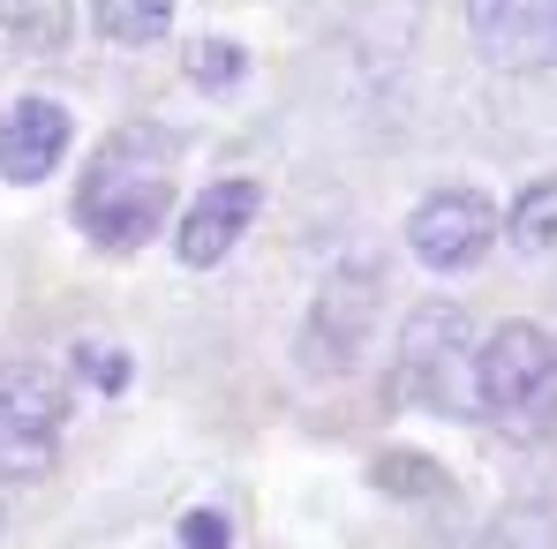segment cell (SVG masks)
Instances as JSON below:
<instances>
[{"instance_id":"9a60e30c","label":"cell","mask_w":557,"mask_h":549,"mask_svg":"<svg viewBox=\"0 0 557 549\" xmlns=\"http://www.w3.org/2000/svg\"><path fill=\"white\" fill-rule=\"evenodd\" d=\"M376 489H445V482L430 474V459H414V452H384V459H376Z\"/></svg>"},{"instance_id":"7c38bea8","label":"cell","mask_w":557,"mask_h":549,"mask_svg":"<svg viewBox=\"0 0 557 549\" xmlns=\"http://www.w3.org/2000/svg\"><path fill=\"white\" fill-rule=\"evenodd\" d=\"M0 30L38 46V53H53L69 38V0H0Z\"/></svg>"},{"instance_id":"7a4b0ae2","label":"cell","mask_w":557,"mask_h":549,"mask_svg":"<svg viewBox=\"0 0 557 549\" xmlns=\"http://www.w3.org/2000/svg\"><path fill=\"white\" fill-rule=\"evenodd\" d=\"M474 399L505 437H543L557 422V339L543 324H497L474 354Z\"/></svg>"},{"instance_id":"e0dca14e","label":"cell","mask_w":557,"mask_h":549,"mask_svg":"<svg viewBox=\"0 0 557 549\" xmlns=\"http://www.w3.org/2000/svg\"><path fill=\"white\" fill-rule=\"evenodd\" d=\"M226 542H234L226 512H188L182 520V549H226Z\"/></svg>"},{"instance_id":"5b68a950","label":"cell","mask_w":557,"mask_h":549,"mask_svg":"<svg viewBox=\"0 0 557 549\" xmlns=\"http://www.w3.org/2000/svg\"><path fill=\"white\" fill-rule=\"evenodd\" d=\"M460 347H467V316L453 309V301H430V309H414V316H407V332H399L392 399L453 414V369H460Z\"/></svg>"},{"instance_id":"8fae6325","label":"cell","mask_w":557,"mask_h":549,"mask_svg":"<svg viewBox=\"0 0 557 549\" xmlns=\"http://www.w3.org/2000/svg\"><path fill=\"white\" fill-rule=\"evenodd\" d=\"M98 30L113 46H159L174 30V0H98Z\"/></svg>"},{"instance_id":"9c48e42d","label":"cell","mask_w":557,"mask_h":549,"mask_svg":"<svg viewBox=\"0 0 557 549\" xmlns=\"http://www.w3.org/2000/svg\"><path fill=\"white\" fill-rule=\"evenodd\" d=\"M257 203H264V188L257 182H219L203 188L196 203H188L182 234H174V249H182V264H219V257H234V241L249 234V219H257Z\"/></svg>"},{"instance_id":"8992f818","label":"cell","mask_w":557,"mask_h":549,"mask_svg":"<svg viewBox=\"0 0 557 549\" xmlns=\"http://www.w3.org/2000/svg\"><path fill=\"white\" fill-rule=\"evenodd\" d=\"M490 241H497V211H490L474 188H437V196H422L414 219H407V249H414L430 272H467V264H482Z\"/></svg>"},{"instance_id":"3957f363","label":"cell","mask_w":557,"mask_h":549,"mask_svg":"<svg viewBox=\"0 0 557 549\" xmlns=\"http://www.w3.org/2000/svg\"><path fill=\"white\" fill-rule=\"evenodd\" d=\"M69 391L30 362L0 369V482H38L61 452Z\"/></svg>"},{"instance_id":"277c9868","label":"cell","mask_w":557,"mask_h":549,"mask_svg":"<svg viewBox=\"0 0 557 549\" xmlns=\"http://www.w3.org/2000/svg\"><path fill=\"white\" fill-rule=\"evenodd\" d=\"M376 264H339V272L317 286L309 301V324H301V369L309 376H347L370 347V324H376Z\"/></svg>"},{"instance_id":"52a82bcc","label":"cell","mask_w":557,"mask_h":549,"mask_svg":"<svg viewBox=\"0 0 557 549\" xmlns=\"http://www.w3.org/2000/svg\"><path fill=\"white\" fill-rule=\"evenodd\" d=\"M490 68H557V0H467Z\"/></svg>"},{"instance_id":"30bf717a","label":"cell","mask_w":557,"mask_h":549,"mask_svg":"<svg viewBox=\"0 0 557 549\" xmlns=\"http://www.w3.org/2000/svg\"><path fill=\"white\" fill-rule=\"evenodd\" d=\"M520 257H550L557 249V182H535V188H520V203L505 211V226H497Z\"/></svg>"},{"instance_id":"6da1fadb","label":"cell","mask_w":557,"mask_h":549,"mask_svg":"<svg viewBox=\"0 0 557 549\" xmlns=\"http://www.w3.org/2000/svg\"><path fill=\"white\" fill-rule=\"evenodd\" d=\"M174 211V136L151 128V121H128L98 144L91 174L76 188V226L91 234L98 249L128 257L144 249Z\"/></svg>"},{"instance_id":"ba28073f","label":"cell","mask_w":557,"mask_h":549,"mask_svg":"<svg viewBox=\"0 0 557 549\" xmlns=\"http://www.w3.org/2000/svg\"><path fill=\"white\" fill-rule=\"evenodd\" d=\"M69 144H76V121H69L61 98H15L0 113V182H15V188L46 182L69 159Z\"/></svg>"},{"instance_id":"4fadbf2b","label":"cell","mask_w":557,"mask_h":549,"mask_svg":"<svg viewBox=\"0 0 557 549\" xmlns=\"http://www.w3.org/2000/svg\"><path fill=\"white\" fill-rule=\"evenodd\" d=\"M242 68H249V53H242L234 38H196V46H188V84H203V91L242 84Z\"/></svg>"},{"instance_id":"5bb4252c","label":"cell","mask_w":557,"mask_h":549,"mask_svg":"<svg viewBox=\"0 0 557 549\" xmlns=\"http://www.w3.org/2000/svg\"><path fill=\"white\" fill-rule=\"evenodd\" d=\"M474 549H557V527H550L543 504H520V512H505Z\"/></svg>"},{"instance_id":"2e32d148","label":"cell","mask_w":557,"mask_h":549,"mask_svg":"<svg viewBox=\"0 0 557 549\" xmlns=\"http://www.w3.org/2000/svg\"><path fill=\"white\" fill-rule=\"evenodd\" d=\"M76 369H84V384H106V391H121V384H128V362H121L113 347H98V339L76 347Z\"/></svg>"}]
</instances>
